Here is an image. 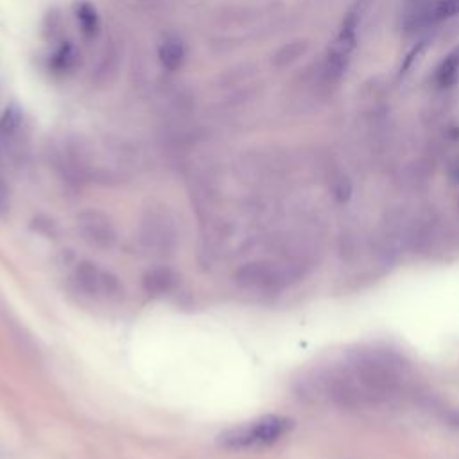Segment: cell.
Instances as JSON below:
<instances>
[{
    "label": "cell",
    "instance_id": "30bf717a",
    "mask_svg": "<svg viewBox=\"0 0 459 459\" xmlns=\"http://www.w3.org/2000/svg\"><path fill=\"white\" fill-rule=\"evenodd\" d=\"M75 16H77V22L81 25V30L93 38L97 32H99V27H100V20H99V14L95 11V7L88 2H79L75 5Z\"/></svg>",
    "mask_w": 459,
    "mask_h": 459
},
{
    "label": "cell",
    "instance_id": "ba28073f",
    "mask_svg": "<svg viewBox=\"0 0 459 459\" xmlns=\"http://www.w3.org/2000/svg\"><path fill=\"white\" fill-rule=\"evenodd\" d=\"M434 82L439 88H452L459 82V45L454 47L436 66Z\"/></svg>",
    "mask_w": 459,
    "mask_h": 459
},
{
    "label": "cell",
    "instance_id": "8992f818",
    "mask_svg": "<svg viewBox=\"0 0 459 459\" xmlns=\"http://www.w3.org/2000/svg\"><path fill=\"white\" fill-rule=\"evenodd\" d=\"M74 281H75L77 289L90 298L109 299V298L120 296V292H122L118 280L109 271H106L91 262H84V264L77 265V269L74 273Z\"/></svg>",
    "mask_w": 459,
    "mask_h": 459
},
{
    "label": "cell",
    "instance_id": "7a4b0ae2",
    "mask_svg": "<svg viewBox=\"0 0 459 459\" xmlns=\"http://www.w3.org/2000/svg\"><path fill=\"white\" fill-rule=\"evenodd\" d=\"M292 427L283 416H262L253 421L228 429L219 436V443L230 450H255L276 443Z\"/></svg>",
    "mask_w": 459,
    "mask_h": 459
},
{
    "label": "cell",
    "instance_id": "3957f363",
    "mask_svg": "<svg viewBox=\"0 0 459 459\" xmlns=\"http://www.w3.org/2000/svg\"><path fill=\"white\" fill-rule=\"evenodd\" d=\"M292 267L280 260H255L242 265L237 273V281L242 289L258 294H269L283 289L292 280Z\"/></svg>",
    "mask_w": 459,
    "mask_h": 459
},
{
    "label": "cell",
    "instance_id": "277c9868",
    "mask_svg": "<svg viewBox=\"0 0 459 459\" xmlns=\"http://www.w3.org/2000/svg\"><path fill=\"white\" fill-rule=\"evenodd\" d=\"M360 18H362V5L357 4L342 20L333 41L326 50L325 75L330 81L339 79L348 68V63L357 47V30L360 25Z\"/></svg>",
    "mask_w": 459,
    "mask_h": 459
},
{
    "label": "cell",
    "instance_id": "6da1fadb",
    "mask_svg": "<svg viewBox=\"0 0 459 459\" xmlns=\"http://www.w3.org/2000/svg\"><path fill=\"white\" fill-rule=\"evenodd\" d=\"M409 364L387 348L364 346L337 357L325 368L316 385L341 407H373L405 396L412 385Z\"/></svg>",
    "mask_w": 459,
    "mask_h": 459
},
{
    "label": "cell",
    "instance_id": "7c38bea8",
    "mask_svg": "<svg viewBox=\"0 0 459 459\" xmlns=\"http://www.w3.org/2000/svg\"><path fill=\"white\" fill-rule=\"evenodd\" d=\"M75 61H77L75 48L70 43H63L54 52V56L50 59V66H52V70H56L59 74H65V72H68V70H72L75 66Z\"/></svg>",
    "mask_w": 459,
    "mask_h": 459
},
{
    "label": "cell",
    "instance_id": "52a82bcc",
    "mask_svg": "<svg viewBox=\"0 0 459 459\" xmlns=\"http://www.w3.org/2000/svg\"><path fill=\"white\" fill-rule=\"evenodd\" d=\"M79 230H81L82 237L97 247H109L115 240L113 226L109 224V221L104 215H100L97 212L84 213L79 221Z\"/></svg>",
    "mask_w": 459,
    "mask_h": 459
},
{
    "label": "cell",
    "instance_id": "5b68a950",
    "mask_svg": "<svg viewBox=\"0 0 459 459\" xmlns=\"http://www.w3.org/2000/svg\"><path fill=\"white\" fill-rule=\"evenodd\" d=\"M27 126L18 106H9L0 117V160L16 165L27 151Z\"/></svg>",
    "mask_w": 459,
    "mask_h": 459
},
{
    "label": "cell",
    "instance_id": "9c48e42d",
    "mask_svg": "<svg viewBox=\"0 0 459 459\" xmlns=\"http://www.w3.org/2000/svg\"><path fill=\"white\" fill-rule=\"evenodd\" d=\"M158 56H160L161 65H163L167 70L176 72V70H179V68L183 66L185 57H186V50H185V45L181 43V39H178V38H167V39L160 45Z\"/></svg>",
    "mask_w": 459,
    "mask_h": 459
},
{
    "label": "cell",
    "instance_id": "8fae6325",
    "mask_svg": "<svg viewBox=\"0 0 459 459\" xmlns=\"http://www.w3.org/2000/svg\"><path fill=\"white\" fill-rule=\"evenodd\" d=\"M454 16H459V0H437L427 11V20L430 23H439Z\"/></svg>",
    "mask_w": 459,
    "mask_h": 459
},
{
    "label": "cell",
    "instance_id": "4fadbf2b",
    "mask_svg": "<svg viewBox=\"0 0 459 459\" xmlns=\"http://www.w3.org/2000/svg\"><path fill=\"white\" fill-rule=\"evenodd\" d=\"M7 204H9V199H7V188H5V185H4V181H2V178H0V215H4V213H5Z\"/></svg>",
    "mask_w": 459,
    "mask_h": 459
}]
</instances>
